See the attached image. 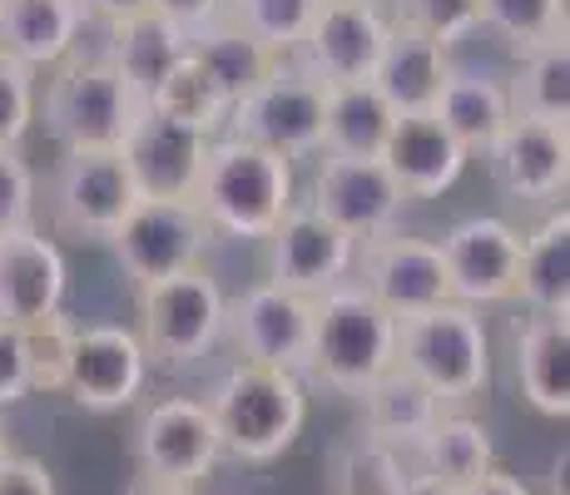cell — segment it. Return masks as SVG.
<instances>
[{
  "label": "cell",
  "mask_w": 570,
  "mask_h": 495,
  "mask_svg": "<svg viewBox=\"0 0 570 495\" xmlns=\"http://www.w3.org/2000/svg\"><path fill=\"white\" fill-rule=\"evenodd\" d=\"M149 109H159V115L179 119V125L199 129V135H208V139H218L228 129V109L234 105H228V95L208 80L204 65L194 60V55H184V60L169 70V80L155 90Z\"/></svg>",
  "instance_id": "d6a6232c"
},
{
  "label": "cell",
  "mask_w": 570,
  "mask_h": 495,
  "mask_svg": "<svg viewBox=\"0 0 570 495\" xmlns=\"http://www.w3.org/2000/svg\"><path fill=\"white\" fill-rule=\"evenodd\" d=\"M377 6H382V0H377Z\"/></svg>",
  "instance_id": "681fc988"
},
{
  "label": "cell",
  "mask_w": 570,
  "mask_h": 495,
  "mask_svg": "<svg viewBox=\"0 0 570 495\" xmlns=\"http://www.w3.org/2000/svg\"><path fill=\"white\" fill-rule=\"evenodd\" d=\"M323 119H327V85L303 75L293 60H283L254 95H244L228 109V129L258 149H273L283 159H317L323 154Z\"/></svg>",
  "instance_id": "52a82bcc"
},
{
  "label": "cell",
  "mask_w": 570,
  "mask_h": 495,
  "mask_svg": "<svg viewBox=\"0 0 570 495\" xmlns=\"http://www.w3.org/2000/svg\"><path fill=\"white\" fill-rule=\"evenodd\" d=\"M135 174L119 149H65L50 179V214L65 238L109 244L125 214L135 208Z\"/></svg>",
  "instance_id": "9c48e42d"
},
{
  "label": "cell",
  "mask_w": 570,
  "mask_h": 495,
  "mask_svg": "<svg viewBox=\"0 0 570 495\" xmlns=\"http://www.w3.org/2000/svg\"><path fill=\"white\" fill-rule=\"evenodd\" d=\"M30 396V362H26V333L0 323V412Z\"/></svg>",
  "instance_id": "60d3db41"
},
{
  "label": "cell",
  "mask_w": 570,
  "mask_h": 495,
  "mask_svg": "<svg viewBox=\"0 0 570 495\" xmlns=\"http://www.w3.org/2000/svg\"><path fill=\"white\" fill-rule=\"evenodd\" d=\"M323 0H228V16L234 26H244L254 40H263L278 60H293V50L303 46L313 16Z\"/></svg>",
  "instance_id": "e575fe53"
},
{
  "label": "cell",
  "mask_w": 570,
  "mask_h": 495,
  "mask_svg": "<svg viewBox=\"0 0 570 495\" xmlns=\"http://www.w3.org/2000/svg\"><path fill=\"white\" fill-rule=\"evenodd\" d=\"M208 412H214L224 456L244 461V466H268L283 451H293L308 426V387L298 372L238 362L208 396Z\"/></svg>",
  "instance_id": "7a4b0ae2"
},
{
  "label": "cell",
  "mask_w": 570,
  "mask_h": 495,
  "mask_svg": "<svg viewBox=\"0 0 570 495\" xmlns=\"http://www.w3.org/2000/svg\"><path fill=\"white\" fill-rule=\"evenodd\" d=\"M75 6L85 10V20H100V26H119V20H129V16H145L149 10V0H75Z\"/></svg>",
  "instance_id": "ee69618b"
},
{
  "label": "cell",
  "mask_w": 570,
  "mask_h": 495,
  "mask_svg": "<svg viewBox=\"0 0 570 495\" xmlns=\"http://www.w3.org/2000/svg\"><path fill=\"white\" fill-rule=\"evenodd\" d=\"M149 352L139 343L135 327L125 323H90L70 333V352H65V396L80 412L109 416L139 402L149 382Z\"/></svg>",
  "instance_id": "30bf717a"
},
{
  "label": "cell",
  "mask_w": 570,
  "mask_h": 495,
  "mask_svg": "<svg viewBox=\"0 0 570 495\" xmlns=\"http://www.w3.org/2000/svg\"><path fill=\"white\" fill-rule=\"evenodd\" d=\"M298 204V174L293 159L273 149H258L238 135H218L204 149V169L194 184V208L214 238H244V244H263L283 214Z\"/></svg>",
  "instance_id": "6da1fadb"
},
{
  "label": "cell",
  "mask_w": 570,
  "mask_h": 495,
  "mask_svg": "<svg viewBox=\"0 0 570 495\" xmlns=\"http://www.w3.org/2000/svg\"><path fill=\"white\" fill-rule=\"evenodd\" d=\"M357 402H363V436H372L382 446H397V451H412L426 436V426L442 416V396L432 387H422L397 362L377 382H367L357 392Z\"/></svg>",
  "instance_id": "484cf974"
},
{
  "label": "cell",
  "mask_w": 570,
  "mask_h": 495,
  "mask_svg": "<svg viewBox=\"0 0 570 495\" xmlns=\"http://www.w3.org/2000/svg\"><path fill=\"white\" fill-rule=\"evenodd\" d=\"M36 169L20 149H0V234L36 224Z\"/></svg>",
  "instance_id": "ab89813d"
},
{
  "label": "cell",
  "mask_w": 570,
  "mask_h": 495,
  "mask_svg": "<svg viewBox=\"0 0 570 495\" xmlns=\"http://www.w3.org/2000/svg\"><path fill=\"white\" fill-rule=\"evenodd\" d=\"M189 55V36L179 26L159 16V10H145V16H129L119 26H109V50L105 60L119 70V80L129 85L139 99H155V90L169 80V70Z\"/></svg>",
  "instance_id": "4316f807"
},
{
  "label": "cell",
  "mask_w": 570,
  "mask_h": 495,
  "mask_svg": "<svg viewBox=\"0 0 570 495\" xmlns=\"http://www.w3.org/2000/svg\"><path fill=\"white\" fill-rule=\"evenodd\" d=\"M145 99L105 55H70L46 80V129L60 149H125Z\"/></svg>",
  "instance_id": "8992f818"
},
{
  "label": "cell",
  "mask_w": 570,
  "mask_h": 495,
  "mask_svg": "<svg viewBox=\"0 0 570 495\" xmlns=\"http://www.w3.org/2000/svg\"><path fill=\"white\" fill-rule=\"evenodd\" d=\"M446 288L452 303L497 307L517 297V263H521V228L497 214H471L452 224L442 238Z\"/></svg>",
  "instance_id": "2e32d148"
},
{
  "label": "cell",
  "mask_w": 570,
  "mask_h": 495,
  "mask_svg": "<svg viewBox=\"0 0 570 495\" xmlns=\"http://www.w3.org/2000/svg\"><path fill=\"white\" fill-rule=\"evenodd\" d=\"M268 248V283L288 293H303V297H317L337 283L353 278L357 268V238H347L337 224H327L313 204H293L283 214V224L263 238Z\"/></svg>",
  "instance_id": "5bb4252c"
},
{
  "label": "cell",
  "mask_w": 570,
  "mask_h": 495,
  "mask_svg": "<svg viewBox=\"0 0 570 495\" xmlns=\"http://www.w3.org/2000/svg\"><path fill=\"white\" fill-rule=\"evenodd\" d=\"M0 495H55L50 466L36 456H16V451H10V456L0 461Z\"/></svg>",
  "instance_id": "b9f144b4"
},
{
  "label": "cell",
  "mask_w": 570,
  "mask_h": 495,
  "mask_svg": "<svg viewBox=\"0 0 570 495\" xmlns=\"http://www.w3.org/2000/svg\"><path fill=\"white\" fill-rule=\"evenodd\" d=\"M40 119V75L0 55V149H20Z\"/></svg>",
  "instance_id": "74e56055"
},
{
  "label": "cell",
  "mask_w": 570,
  "mask_h": 495,
  "mask_svg": "<svg viewBox=\"0 0 570 495\" xmlns=\"http://www.w3.org/2000/svg\"><path fill=\"white\" fill-rule=\"evenodd\" d=\"M70 263L40 224L0 234V323L30 327L65 313Z\"/></svg>",
  "instance_id": "d6986e66"
},
{
  "label": "cell",
  "mask_w": 570,
  "mask_h": 495,
  "mask_svg": "<svg viewBox=\"0 0 570 495\" xmlns=\"http://www.w3.org/2000/svg\"><path fill=\"white\" fill-rule=\"evenodd\" d=\"M387 6L392 26H407L442 50H456L481 30V0H387Z\"/></svg>",
  "instance_id": "8d00e7d4"
},
{
  "label": "cell",
  "mask_w": 570,
  "mask_h": 495,
  "mask_svg": "<svg viewBox=\"0 0 570 495\" xmlns=\"http://www.w3.org/2000/svg\"><path fill=\"white\" fill-rule=\"evenodd\" d=\"M129 495H194V486H174V481H139Z\"/></svg>",
  "instance_id": "7dc6e473"
},
{
  "label": "cell",
  "mask_w": 570,
  "mask_h": 495,
  "mask_svg": "<svg viewBox=\"0 0 570 495\" xmlns=\"http://www.w3.org/2000/svg\"><path fill=\"white\" fill-rule=\"evenodd\" d=\"M313 204L327 224H337L347 238L367 244L397 228L407 194L397 189V179L387 174L382 159H347V154H323L313 174V194L303 198Z\"/></svg>",
  "instance_id": "9a60e30c"
},
{
  "label": "cell",
  "mask_w": 570,
  "mask_h": 495,
  "mask_svg": "<svg viewBox=\"0 0 570 495\" xmlns=\"http://www.w3.org/2000/svg\"><path fill=\"white\" fill-rule=\"evenodd\" d=\"M397 109L382 99L372 80L327 85V119H323V154H347V159H377L392 135Z\"/></svg>",
  "instance_id": "f546056e"
},
{
  "label": "cell",
  "mask_w": 570,
  "mask_h": 495,
  "mask_svg": "<svg viewBox=\"0 0 570 495\" xmlns=\"http://www.w3.org/2000/svg\"><path fill=\"white\" fill-rule=\"evenodd\" d=\"M487 169L497 189L517 204H566L570 184V135L566 125L511 115L507 129L487 145Z\"/></svg>",
  "instance_id": "ac0fdd59"
},
{
  "label": "cell",
  "mask_w": 570,
  "mask_h": 495,
  "mask_svg": "<svg viewBox=\"0 0 570 495\" xmlns=\"http://www.w3.org/2000/svg\"><path fill=\"white\" fill-rule=\"evenodd\" d=\"M189 55L208 70V80L228 95V105H238L244 95H254L258 85L283 65L263 40H254L244 26H234V20H218V26L199 30V36L189 40Z\"/></svg>",
  "instance_id": "4dcf8cb0"
},
{
  "label": "cell",
  "mask_w": 570,
  "mask_h": 495,
  "mask_svg": "<svg viewBox=\"0 0 570 495\" xmlns=\"http://www.w3.org/2000/svg\"><path fill=\"white\" fill-rule=\"evenodd\" d=\"M456 495H535L531 486H525L521 476H511V471H501V466H491L481 481H471V486H462Z\"/></svg>",
  "instance_id": "f6af8a7d"
},
{
  "label": "cell",
  "mask_w": 570,
  "mask_h": 495,
  "mask_svg": "<svg viewBox=\"0 0 570 495\" xmlns=\"http://www.w3.org/2000/svg\"><path fill=\"white\" fill-rule=\"evenodd\" d=\"M387 36L392 16L377 0H323L303 46L293 50V65L313 75L317 85L372 80L382 50H387Z\"/></svg>",
  "instance_id": "8fae6325"
},
{
  "label": "cell",
  "mask_w": 570,
  "mask_h": 495,
  "mask_svg": "<svg viewBox=\"0 0 570 495\" xmlns=\"http://www.w3.org/2000/svg\"><path fill=\"white\" fill-rule=\"evenodd\" d=\"M218 426L208 402L194 396H164L145 406L135 422V466L145 481H174V486H199L218 466Z\"/></svg>",
  "instance_id": "7c38bea8"
},
{
  "label": "cell",
  "mask_w": 570,
  "mask_h": 495,
  "mask_svg": "<svg viewBox=\"0 0 570 495\" xmlns=\"http://www.w3.org/2000/svg\"><path fill=\"white\" fill-rule=\"evenodd\" d=\"M363 273V288L387 307L392 317H416L426 307L446 303L452 288H446V263H442V244L436 238H412V234H382V238H367L357 248V268Z\"/></svg>",
  "instance_id": "e0dca14e"
},
{
  "label": "cell",
  "mask_w": 570,
  "mask_h": 495,
  "mask_svg": "<svg viewBox=\"0 0 570 495\" xmlns=\"http://www.w3.org/2000/svg\"><path fill=\"white\" fill-rule=\"evenodd\" d=\"M525 313H561L570 317V214L551 204L546 218L521 238L517 263V297Z\"/></svg>",
  "instance_id": "d4e9b609"
},
{
  "label": "cell",
  "mask_w": 570,
  "mask_h": 495,
  "mask_svg": "<svg viewBox=\"0 0 570 495\" xmlns=\"http://www.w3.org/2000/svg\"><path fill=\"white\" fill-rule=\"evenodd\" d=\"M517 382L521 396L551 422L570 416V317L525 313L517 323Z\"/></svg>",
  "instance_id": "603a6c76"
},
{
  "label": "cell",
  "mask_w": 570,
  "mask_h": 495,
  "mask_svg": "<svg viewBox=\"0 0 570 495\" xmlns=\"http://www.w3.org/2000/svg\"><path fill=\"white\" fill-rule=\"evenodd\" d=\"M149 10H159L169 26H179L184 36H199V30L218 26L228 16V0H149Z\"/></svg>",
  "instance_id": "7bdbcfd3"
},
{
  "label": "cell",
  "mask_w": 570,
  "mask_h": 495,
  "mask_svg": "<svg viewBox=\"0 0 570 495\" xmlns=\"http://www.w3.org/2000/svg\"><path fill=\"white\" fill-rule=\"evenodd\" d=\"M397 362V317L363 283H337L313 297V347L303 377L337 396H357Z\"/></svg>",
  "instance_id": "3957f363"
},
{
  "label": "cell",
  "mask_w": 570,
  "mask_h": 495,
  "mask_svg": "<svg viewBox=\"0 0 570 495\" xmlns=\"http://www.w3.org/2000/svg\"><path fill=\"white\" fill-rule=\"evenodd\" d=\"M507 90H511V109H517V115L570 129V46H566V36L525 50L517 85H507Z\"/></svg>",
  "instance_id": "1f68e13d"
},
{
  "label": "cell",
  "mask_w": 570,
  "mask_h": 495,
  "mask_svg": "<svg viewBox=\"0 0 570 495\" xmlns=\"http://www.w3.org/2000/svg\"><path fill=\"white\" fill-rule=\"evenodd\" d=\"M135 317H139L135 333L145 343L149 362L184 372L224 343L228 293L218 288V278L199 263V268H184L174 278L135 288Z\"/></svg>",
  "instance_id": "5b68a950"
},
{
  "label": "cell",
  "mask_w": 570,
  "mask_h": 495,
  "mask_svg": "<svg viewBox=\"0 0 570 495\" xmlns=\"http://www.w3.org/2000/svg\"><path fill=\"white\" fill-rule=\"evenodd\" d=\"M412 466L397 446H382L372 436H357L327 466V495H402Z\"/></svg>",
  "instance_id": "836d02e7"
},
{
  "label": "cell",
  "mask_w": 570,
  "mask_h": 495,
  "mask_svg": "<svg viewBox=\"0 0 570 495\" xmlns=\"http://www.w3.org/2000/svg\"><path fill=\"white\" fill-rule=\"evenodd\" d=\"M402 495H456V491L442 486V481H432V476H422V471H412L407 486H402Z\"/></svg>",
  "instance_id": "bcb514c9"
},
{
  "label": "cell",
  "mask_w": 570,
  "mask_h": 495,
  "mask_svg": "<svg viewBox=\"0 0 570 495\" xmlns=\"http://www.w3.org/2000/svg\"><path fill=\"white\" fill-rule=\"evenodd\" d=\"M26 333V362H30V392H60L65 387V352H70L75 323L65 313L46 317V323L20 327Z\"/></svg>",
  "instance_id": "f35d334b"
},
{
  "label": "cell",
  "mask_w": 570,
  "mask_h": 495,
  "mask_svg": "<svg viewBox=\"0 0 570 495\" xmlns=\"http://www.w3.org/2000/svg\"><path fill=\"white\" fill-rule=\"evenodd\" d=\"M224 337H234L238 362H258V367L298 372L303 377L313 347V297L288 293L263 278L238 297H228Z\"/></svg>",
  "instance_id": "4fadbf2b"
},
{
  "label": "cell",
  "mask_w": 570,
  "mask_h": 495,
  "mask_svg": "<svg viewBox=\"0 0 570 495\" xmlns=\"http://www.w3.org/2000/svg\"><path fill=\"white\" fill-rule=\"evenodd\" d=\"M10 456V442H6V422H0V461Z\"/></svg>",
  "instance_id": "c3c4849f"
},
{
  "label": "cell",
  "mask_w": 570,
  "mask_h": 495,
  "mask_svg": "<svg viewBox=\"0 0 570 495\" xmlns=\"http://www.w3.org/2000/svg\"><path fill=\"white\" fill-rule=\"evenodd\" d=\"M481 30H497L517 55L566 36V0H481Z\"/></svg>",
  "instance_id": "d590c367"
},
{
  "label": "cell",
  "mask_w": 570,
  "mask_h": 495,
  "mask_svg": "<svg viewBox=\"0 0 570 495\" xmlns=\"http://www.w3.org/2000/svg\"><path fill=\"white\" fill-rule=\"evenodd\" d=\"M208 244H214V228L204 224L194 198H135L125 224L109 234V253L135 288L199 268Z\"/></svg>",
  "instance_id": "ba28073f"
},
{
  "label": "cell",
  "mask_w": 570,
  "mask_h": 495,
  "mask_svg": "<svg viewBox=\"0 0 570 495\" xmlns=\"http://www.w3.org/2000/svg\"><path fill=\"white\" fill-rule=\"evenodd\" d=\"M85 10L75 0H0V55L36 75H50L80 55Z\"/></svg>",
  "instance_id": "7402d4cb"
},
{
  "label": "cell",
  "mask_w": 570,
  "mask_h": 495,
  "mask_svg": "<svg viewBox=\"0 0 570 495\" xmlns=\"http://www.w3.org/2000/svg\"><path fill=\"white\" fill-rule=\"evenodd\" d=\"M446 75H452V50H442L436 40L416 36L407 26H392L387 50H382L377 70H372V85L397 115H422V109L436 105Z\"/></svg>",
  "instance_id": "cb8c5ba5"
},
{
  "label": "cell",
  "mask_w": 570,
  "mask_h": 495,
  "mask_svg": "<svg viewBox=\"0 0 570 495\" xmlns=\"http://www.w3.org/2000/svg\"><path fill=\"white\" fill-rule=\"evenodd\" d=\"M432 115L446 125V135L456 139L466 154H487L491 139L507 129V119L517 115L511 109V90L491 75H471V70H456L446 75L442 95H436Z\"/></svg>",
  "instance_id": "83f0119b"
},
{
  "label": "cell",
  "mask_w": 570,
  "mask_h": 495,
  "mask_svg": "<svg viewBox=\"0 0 570 495\" xmlns=\"http://www.w3.org/2000/svg\"><path fill=\"white\" fill-rule=\"evenodd\" d=\"M377 159L387 164V174L397 179V189L407 194V204H426V198H442L462 184L471 154L446 135V125L432 109H422V115L392 119V135Z\"/></svg>",
  "instance_id": "ffe728a7"
},
{
  "label": "cell",
  "mask_w": 570,
  "mask_h": 495,
  "mask_svg": "<svg viewBox=\"0 0 570 495\" xmlns=\"http://www.w3.org/2000/svg\"><path fill=\"white\" fill-rule=\"evenodd\" d=\"M412 451H416V471L442 481V486H452V491L471 486V481H481L491 466H497L491 432L466 412H442Z\"/></svg>",
  "instance_id": "f1b7e54d"
},
{
  "label": "cell",
  "mask_w": 570,
  "mask_h": 495,
  "mask_svg": "<svg viewBox=\"0 0 570 495\" xmlns=\"http://www.w3.org/2000/svg\"><path fill=\"white\" fill-rule=\"evenodd\" d=\"M204 149H208V135L145 105V115L129 129L119 154H125L129 174H135L139 198H194V184H199V169H204Z\"/></svg>",
  "instance_id": "44dd1931"
},
{
  "label": "cell",
  "mask_w": 570,
  "mask_h": 495,
  "mask_svg": "<svg viewBox=\"0 0 570 495\" xmlns=\"http://www.w3.org/2000/svg\"><path fill=\"white\" fill-rule=\"evenodd\" d=\"M397 367H407L422 387L442 396V406H462L491 387V337L481 307L436 303L397 323Z\"/></svg>",
  "instance_id": "277c9868"
}]
</instances>
